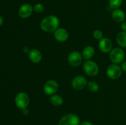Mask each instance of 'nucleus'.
I'll list each match as a JSON object with an SVG mask.
<instances>
[{
  "label": "nucleus",
  "instance_id": "obj_17",
  "mask_svg": "<svg viewBox=\"0 0 126 125\" xmlns=\"http://www.w3.org/2000/svg\"><path fill=\"white\" fill-rule=\"evenodd\" d=\"M116 40L118 44L122 48H126V32L121 31L117 35Z\"/></svg>",
  "mask_w": 126,
  "mask_h": 125
},
{
  "label": "nucleus",
  "instance_id": "obj_8",
  "mask_svg": "<svg viewBox=\"0 0 126 125\" xmlns=\"http://www.w3.org/2000/svg\"><path fill=\"white\" fill-rule=\"evenodd\" d=\"M82 60V55L79 51H73L70 53L68 57V62L72 67H77L81 64Z\"/></svg>",
  "mask_w": 126,
  "mask_h": 125
},
{
  "label": "nucleus",
  "instance_id": "obj_9",
  "mask_svg": "<svg viewBox=\"0 0 126 125\" xmlns=\"http://www.w3.org/2000/svg\"><path fill=\"white\" fill-rule=\"evenodd\" d=\"M87 85L86 78L82 75H78L73 78L71 82V86L76 90H81Z\"/></svg>",
  "mask_w": 126,
  "mask_h": 125
},
{
  "label": "nucleus",
  "instance_id": "obj_5",
  "mask_svg": "<svg viewBox=\"0 0 126 125\" xmlns=\"http://www.w3.org/2000/svg\"><path fill=\"white\" fill-rule=\"evenodd\" d=\"M79 118L73 113H68L63 116L59 122V125H80Z\"/></svg>",
  "mask_w": 126,
  "mask_h": 125
},
{
  "label": "nucleus",
  "instance_id": "obj_14",
  "mask_svg": "<svg viewBox=\"0 0 126 125\" xmlns=\"http://www.w3.org/2000/svg\"><path fill=\"white\" fill-rule=\"evenodd\" d=\"M112 18L118 23H122L126 18V14L124 11L119 9H116L113 11L111 13Z\"/></svg>",
  "mask_w": 126,
  "mask_h": 125
},
{
  "label": "nucleus",
  "instance_id": "obj_26",
  "mask_svg": "<svg viewBox=\"0 0 126 125\" xmlns=\"http://www.w3.org/2000/svg\"><path fill=\"white\" fill-rule=\"evenodd\" d=\"M23 50L25 53H29V51H30L29 49H28V47H24L23 48Z\"/></svg>",
  "mask_w": 126,
  "mask_h": 125
},
{
  "label": "nucleus",
  "instance_id": "obj_11",
  "mask_svg": "<svg viewBox=\"0 0 126 125\" xmlns=\"http://www.w3.org/2000/svg\"><path fill=\"white\" fill-rule=\"evenodd\" d=\"M33 11V7L30 4L25 3L19 7L18 13L21 18H27L32 14Z\"/></svg>",
  "mask_w": 126,
  "mask_h": 125
},
{
  "label": "nucleus",
  "instance_id": "obj_3",
  "mask_svg": "<svg viewBox=\"0 0 126 125\" xmlns=\"http://www.w3.org/2000/svg\"><path fill=\"white\" fill-rule=\"evenodd\" d=\"M125 53L123 49L120 48H115L110 51V58L114 64H120L124 61Z\"/></svg>",
  "mask_w": 126,
  "mask_h": 125
},
{
  "label": "nucleus",
  "instance_id": "obj_19",
  "mask_svg": "<svg viewBox=\"0 0 126 125\" xmlns=\"http://www.w3.org/2000/svg\"><path fill=\"white\" fill-rule=\"evenodd\" d=\"M110 6L111 8L116 9H118L123 3V0H110Z\"/></svg>",
  "mask_w": 126,
  "mask_h": 125
},
{
  "label": "nucleus",
  "instance_id": "obj_20",
  "mask_svg": "<svg viewBox=\"0 0 126 125\" xmlns=\"http://www.w3.org/2000/svg\"><path fill=\"white\" fill-rule=\"evenodd\" d=\"M33 11L37 13H41L44 11V7L42 4L37 3L33 6Z\"/></svg>",
  "mask_w": 126,
  "mask_h": 125
},
{
  "label": "nucleus",
  "instance_id": "obj_1",
  "mask_svg": "<svg viewBox=\"0 0 126 125\" xmlns=\"http://www.w3.org/2000/svg\"><path fill=\"white\" fill-rule=\"evenodd\" d=\"M40 26L44 31L52 33L59 28V20L56 16L50 15L42 20Z\"/></svg>",
  "mask_w": 126,
  "mask_h": 125
},
{
  "label": "nucleus",
  "instance_id": "obj_2",
  "mask_svg": "<svg viewBox=\"0 0 126 125\" xmlns=\"http://www.w3.org/2000/svg\"><path fill=\"white\" fill-rule=\"evenodd\" d=\"M15 103L16 106L19 109L24 110L27 109L30 103V98L27 93L20 92L15 98Z\"/></svg>",
  "mask_w": 126,
  "mask_h": 125
},
{
  "label": "nucleus",
  "instance_id": "obj_15",
  "mask_svg": "<svg viewBox=\"0 0 126 125\" xmlns=\"http://www.w3.org/2000/svg\"><path fill=\"white\" fill-rule=\"evenodd\" d=\"M95 50L92 46H87L82 51V56L85 60H89L94 55Z\"/></svg>",
  "mask_w": 126,
  "mask_h": 125
},
{
  "label": "nucleus",
  "instance_id": "obj_4",
  "mask_svg": "<svg viewBox=\"0 0 126 125\" xmlns=\"http://www.w3.org/2000/svg\"><path fill=\"white\" fill-rule=\"evenodd\" d=\"M83 69L87 75L95 76L98 73L99 67L95 62L91 60H87L84 64Z\"/></svg>",
  "mask_w": 126,
  "mask_h": 125
},
{
  "label": "nucleus",
  "instance_id": "obj_21",
  "mask_svg": "<svg viewBox=\"0 0 126 125\" xmlns=\"http://www.w3.org/2000/svg\"><path fill=\"white\" fill-rule=\"evenodd\" d=\"M93 36L97 40H100L103 38V33L102 31L97 29V30H95L93 33Z\"/></svg>",
  "mask_w": 126,
  "mask_h": 125
},
{
  "label": "nucleus",
  "instance_id": "obj_18",
  "mask_svg": "<svg viewBox=\"0 0 126 125\" xmlns=\"http://www.w3.org/2000/svg\"><path fill=\"white\" fill-rule=\"evenodd\" d=\"M87 85L88 87V89L93 93H95L99 89V86H98V83L95 82H89L87 83Z\"/></svg>",
  "mask_w": 126,
  "mask_h": 125
},
{
  "label": "nucleus",
  "instance_id": "obj_23",
  "mask_svg": "<svg viewBox=\"0 0 126 125\" xmlns=\"http://www.w3.org/2000/svg\"><path fill=\"white\" fill-rule=\"evenodd\" d=\"M121 26V29L123 30V31L126 32V21H124L123 22H122V24Z\"/></svg>",
  "mask_w": 126,
  "mask_h": 125
},
{
  "label": "nucleus",
  "instance_id": "obj_12",
  "mask_svg": "<svg viewBox=\"0 0 126 125\" xmlns=\"http://www.w3.org/2000/svg\"><path fill=\"white\" fill-rule=\"evenodd\" d=\"M68 32L65 28H58L54 31V37L55 39L60 42H63L66 41L68 38Z\"/></svg>",
  "mask_w": 126,
  "mask_h": 125
},
{
  "label": "nucleus",
  "instance_id": "obj_24",
  "mask_svg": "<svg viewBox=\"0 0 126 125\" xmlns=\"http://www.w3.org/2000/svg\"><path fill=\"white\" fill-rule=\"evenodd\" d=\"M80 125H94L92 123L89 122V121H84V122L82 123Z\"/></svg>",
  "mask_w": 126,
  "mask_h": 125
},
{
  "label": "nucleus",
  "instance_id": "obj_25",
  "mask_svg": "<svg viewBox=\"0 0 126 125\" xmlns=\"http://www.w3.org/2000/svg\"><path fill=\"white\" fill-rule=\"evenodd\" d=\"M3 23H4L3 18H2V16L0 15V26L2 25V24H3Z\"/></svg>",
  "mask_w": 126,
  "mask_h": 125
},
{
  "label": "nucleus",
  "instance_id": "obj_22",
  "mask_svg": "<svg viewBox=\"0 0 126 125\" xmlns=\"http://www.w3.org/2000/svg\"><path fill=\"white\" fill-rule=\"evenodd\" d=\"M121 67L122 71H124V72H126V61H124L123 62H121Z\"/></svg>",
  "mask_w": 126,
  "mask_h": 125
},
{
  "label": "nucleus",
  "instance_id": "obj_6",
  "mask_svg": "<svg viewBox=\"0 0 126 125\" xmlns=\"http://www.w3.org/2000/svg\"><path fill=\"white\" fill-rule=\"evenodd\" d=\"M59 84L57 81L54 80H49L47 81L43 87V91L44 93L48 96L55 94L59 90Z\"/></svg>",
  "mask_w": 126,
  "mask_h": 125
},
{
  "label": "nucleus",
  "instance_id": "obj_10",
  "mask_svg": "<svg viewBox=\"0 0 126 125\" xmlns=\"http://www.w3.org/2000/svg\"><path fill=\"white\" fill-rule=\"evenodd\" d=\"M98 48L102 52L107 53L113 50V43L111 40L107 38H103L100 40Z\"/></svg>",
  "mask_w": 126,
  "mask_h": 125
},
{
  "label": "nucleus",
  "instance_id": "obj_7",
  "mask_svg": "<svg viewBox=\"0 0 126 125\" xmlns=\"http://www.w3.org/2000/svg\"><path fill=\"white\" fill-rule=\"evenodd\" d=\"M121 67L117 64H112L107 70V74L110 78L116 80L119 78L122 74Z\"/></svg>",
  "mask_w": 126,
  "mask_h": 125
},
{
  "label": "nucleus",
  "instance_id": "obj_16",
  "mask_svg": "<svg viewBox=\"0 0 126 125\" xmlns=\"http://www.w3.org/2000/svg\"><path fill=\"white\" fill-rule=\"evenodd\" d=\"M49 101L55 106H60L63 102V99L62 97L58 94H53L49 98Z\"/></svg>",
  "mask_w": 126,
  "mask_h": 125
},
{
  "label": "nucleus",
  "instance_id": "obj_13",
  "mask_svg": "<svg viewBox=\"0 0 126 125\" xmlns=\"http://www.w3.org/2000/svg\"><path fill=\"white\" fill-rule=\"evenodd\" d=\"M28 57L30 61L33 63H39L42 60V54L39 50L33 49L30 50L28 53Z\"/></svg>",
  "mask_w": 126,
  "mask_h": 125
}]
</instances>
